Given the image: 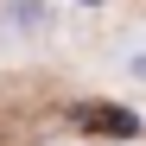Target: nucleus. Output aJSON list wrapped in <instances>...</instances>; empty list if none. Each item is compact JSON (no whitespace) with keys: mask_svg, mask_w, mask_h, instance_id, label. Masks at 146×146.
<instances>
[{"mask_svg":"<svg viewBox=\"0 0 146 146\" xmlns=\"http://www.w3.org/2000/svg\"><path fill=\"white\" fill-rule=\"evenodd\" d=\"M121 64H127V76H133V83L146 89V44H133V51H127V57H121Z\"/></svg>","mask_w":146,"mask_h":146,"instance_id":"nucleus-1","label":"nucleus"}]
</instances>
